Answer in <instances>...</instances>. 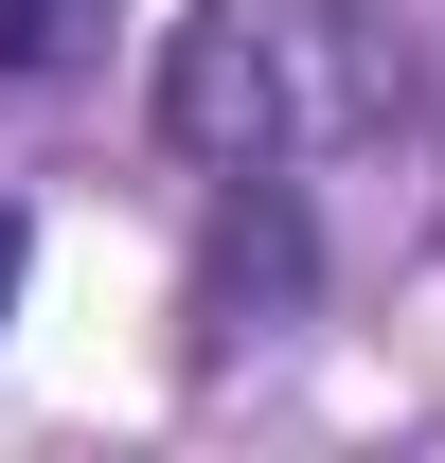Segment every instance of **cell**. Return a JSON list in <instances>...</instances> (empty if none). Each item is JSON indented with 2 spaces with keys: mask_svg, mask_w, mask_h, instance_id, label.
Wrapping results in <instances>:
<instances>
[{
  "mask_svg": "<svg viewBox=\"0 0 445 463\" xmlns=\"http://www.w3.org/2000/svg\"><path fill=\"white\" fill-rule=\"evenodd\" d=\"M161 143L178 161H374L410 143V36L374 0H196L161 36Z\"/></svg>",
  "mask_w": 445,
  "mask_h": 463,
  "instance_id": "cell-1",
  "label": "cell"
},
{
  "mask_svg": "<svg viewBox=\"0 0 445 463\" xmlns=\"http://www.w3.org/2000/svg\"><path fill=\"white\" fill-rule=\"evenodd\" d=\"M303 286H321V232L285 196V161H232L214 214H196V268H178V374H232L250 339H285Z\"/></svg>",
  "mask_w": 445,
  "mask_h": 463,
  "instance_id": "cell-2",
  "label": "cell"
},
{
  "mask_svg": "<svg viewBox=\"0 0 445 463\" xmlns=\"http://www.w3.org/2000/svg\"><path fill=\"white\" fill-rule=\"evenodd\" d=\"M108 54V0H0V90H54Z\"/></svg>",
  "mask_w": 445,
  "mask_h": 463,
  "instance_id": "cell-3",
  "label": "cell"
},
{
  "mask_svg": "<svg viewBox=\"0 0 445 463\" xmlns=\"http://www.w3.org/2000/svg\"><path fill=\"white\" fill-rule=\"evenodd\" d=\"M18 268H36V214L0 196V321H18Z\"/></svg>",
  "mask_w": 445,
  "mask_h": 463,
  "instance_id": "cell-4",
  "label": "cell"
}]
</instances>
